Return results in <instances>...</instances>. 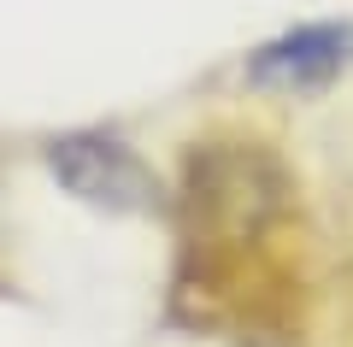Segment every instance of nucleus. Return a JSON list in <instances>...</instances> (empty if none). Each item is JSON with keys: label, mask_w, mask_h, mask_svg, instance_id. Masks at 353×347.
I'll use <instances>...</instances> for the list:
<instances>
[{"label": "nucleus", "mask_w": 353, "mask_h": 347, "mask_svg": "<svg viewBox=\"0 0 353 347\" xmlns=\"http://www.w3.org/2000/svg\"><path fill=\"white\" fill-rule=\"evenodd\" d=\"M48 171L59 177L65 195L101 212H153L159 206V177L112 136L77 130V136L48 141Z\"/></svg>", "instance_id": "1"}, {"label": "nucleus", "mask_w": 353, "mask_h": 347, "mask_svg": "<svg viewBox=\"0 0 353 347\" xmlns=\"http://www.w3.org/2000/svg\"><path fill=\"white\" fill-rule=\"evenodd\" d=\"M353 59V24H306L265 41L248 59V83L259 88H318Z\"/></svg>", "instance_id": "2"}]
</instances>
